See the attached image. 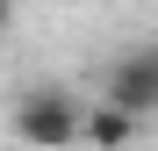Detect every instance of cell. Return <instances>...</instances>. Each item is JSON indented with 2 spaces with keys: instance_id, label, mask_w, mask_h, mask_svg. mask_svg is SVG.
<instances>
[{
  "instance_id": "1",
  "label": "cell",
  "mask_w": 158,
  "mask_h": 151,
  "mask_svg": "<svg viewBox=\"0 0 158 151\" xmlns=\"http://www.w3.org/2000/svg\"><path fill=\"white\" fill-rule=\"evenodd\" d=\"M7 122H15V137L29 151H72V144H86V101L65 94V86H22Z\"/></svg>"
},
{
  "instance_id": "3",
  "label": "cell",
  "mask_w": 158,
  "mask_h": 151,
  "mask_svg": "<svg viewBox=\"0 0 158 151\" xmlns=\"http://www.w3.org/2000/svg\"><path fill=\"white\" fill-rule=\"evenodd\" d=\"M86 144H94V151H122V144H137V115L115 108V101H86Z\"/></svg>"
},
{
  "instance_id": "4",
  "label": "cell",
  "mask_w": 158,
  "mask_h": 151,
  "mask_svg": "<svg viewBox=\"0 0 158 151\" xmlns=\"http://www.w3.org/2000/svg\"><path fill=\"white\" fill-rule=\"evenodd\" d=\"M7 22H15V0H0V36H7Z\"/></svg>"
},
{
  "instance_id": "2",
  "label": "cell",
  "mask_w": 158,
  "mask_h": 151,
  "mask_svg": "<svg viewBox=\"0 0 158 151\" xmlns=\"http://www.w3.org/2000/svg\"><path fill=\"white\" fill-rule=\"evenodd\" d=\"M101 101H115V108H129V115H158V43H144V50H129V58L108 72V86H101Z\"/></svg>"
}]
</instances>
